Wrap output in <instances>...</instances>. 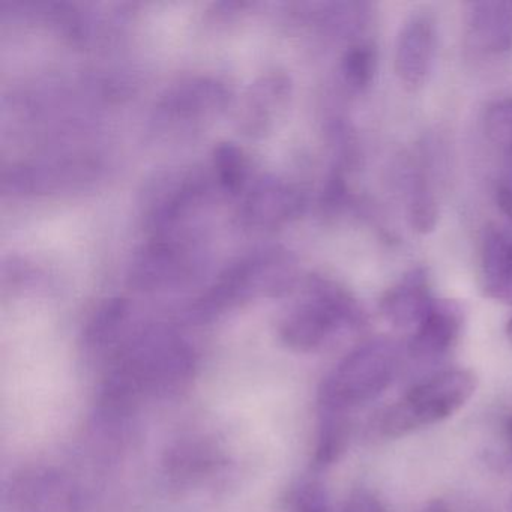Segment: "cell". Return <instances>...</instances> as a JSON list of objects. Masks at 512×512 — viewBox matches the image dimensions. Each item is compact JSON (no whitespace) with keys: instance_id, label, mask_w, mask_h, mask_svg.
Instances as JSON below:
<instances>
[{"instance_id":"17","label":"cell","mask_w":512,"mask_h":512,"mask_svg":"<svg viewBox=\"0 0 512 512\" xmlns=\"http://www.w3.org/2000/svg\"><path fill=\"white\" fill-rule=\"evenodd\" d=\"M419 512H449V506L446 505L445 500L434 499L430 500Z\"/></svg>"},{"instance_id":"5","label":"cell","mask_w":512,"mask_h":512,"mask_svg":"<svg viewBox=\"0 0 512 512\" xmlns=\"http://www.w3.org/2000/svg\"><path fill=\"white\" fill-rule=\"evenodd\" d=\"M436 299L431 295L427 271L422 268L407 272L380 299L383 319L395 329H412L427 317Z\"/></svg>"},{"instance_id":"2","label":"cell","mask_w":512,"mask_h":512,"mask_svg":"<svg viewBox=\"0 0 512 512\" xmlns=\"http://www.w3.org/2000/svg\"><path fill=\"white\" fill-rule=\"evenodd\" d=\"M398 370V350L388 340H373L353 350L323 382V409L347 412L376 400L388 389Z\"/></svg>"},{"instance_id":"7","label":"cell","mask_w":512,"mask_h":512,"mask_svg":"<svg viewBox=\"0 0 512 512\" xmlns=\"http://www.w3.org/2000/svg\"><path fill=\"white\" fill-rule=\"evenodd\" d=\"M463 316L460 307L451 301H436L430 313L419 323L410 337L409 350L418 361H433L446 355L460 337Z\"/></svg>"},{"instance_id":"10","label":"cell","mask_w":512,"mask_h":512,"mask_svg":"<svg viewBox=\"0 0 512 512\" xmlns=\"http://www.w3.org/2000/svg\"><path fill=\"white\" fill-rule=\"evenodd\" d=\"M377 70L376 47L370 43H356L344 53L341 73L352 91L364 92L373 83Z\"/></svg>"},{"instance_id":"15","label":"cell","mask_w":512,"mask_h":512,"mask_svg":"<svg viewBox=\"0 0 512 512\" xmlns=\"http://www.w3.org/2000/svg\"><path fill=\"white\" fill-rule=\"evenodd\" d=\"M344 512H386V508L376 494L358 490L347 500Z\"/></svg>"},{"instance_id":"14","label":"cell","mask_w":512,"mask_h":512,"mask_svg":"<svg viewBox=\"0 0 512 512\" xmlns=\"http://www.w3.org/2000/svg\"><path fill=\"white\" fill-rule=\"evenodd\" d=\"M215 166L220 172L221 182L230 190H235L244 172L241 152L232 145L220 146L215 152Z\"/></svg>"},{"instance_id":"13","label":"cell","mask_w":512,"mask_h":512,"mask_svg":"<svg viewBox=\"0 0 512 512\" xmlns=\"http://www.w3.org/2000/svg\"><path fill=\"white\" fill-rule=\"evenodd\" d=\"M125 316L124 302L115 301L107 304L92 320L88 328V341L91 344H101L118 328L119 322Z\"/></svg>"},{"instance_id":"16","label":"cell","mask_w":512,"mask_h":512,"mask_svg":"<svg viewBox=\"0 0 512 512\" xmlns=\"http://www.w3.org/2000/svg\"><path fill=\"white\" fill-rule=\"evenodd\" d=\"M497 205L500 211L512 221V170L503 176L496 193Z\"/></svg>"},{"instance_id":"19","label":"cell","mask_w":512,"mask_h":512,"mask_svg":"<svg viewBox=\"0 0 512 512\" xmlns=\"http://www.w3.org/2000/svg\"><path fill=\"white\" fill-rule=\"evenodd\" d=\"M508 430H509V437H511V445H512V419H511V421H509Z\"/></svg>"},{"instance_id":"12","label":"cell","mask_w":512,"mask_h":512,"mask_svg":"<svg viewBox=\"0 0 512 512\" xmlns=\"http://www.w3.org/2000/svg\"><path fill=\"white\" fill-rule=\"evenodd\" d=\"M484 125L488 139L512 154V98L491 104L485 113Z\"/></svg>"},{"instance_id":"18","label":"cell","mask_w":512,"mask_h":512,"mask_svg":"<svg viewBox=\"0 0 512 512\" xmlns=\"http://www.w3.org/2000/svg\"><path fill=\"white\" fill-rule=\"evenodd\" d=\"M506 337H508L509 343L512 344V319L506 325Z\"/></svg>"},{"instance_id":"3","label":"cell","mask_w":512,"mask_h":512,"mask_svg":"<svg viewBox=\"0 0 512 512\" xmlns=\"http://www.w3.org/2000/svg\"><path fill=\"white\" fill-rule=\"evenodd\" d=\"M359 322L361 313L355 302L341 290L323 284L313 301L302 305L286 320L283 337L293 349L313 350L344 326H356Z\"/></svg>"},{"instance_id":"9","label":"cell","mask_w":512,"mask_h":512,"mask_svg":"<svg viewBox=\"0 0 512 512\" xmlns=\"http://www.w3.org/2000/svg\"><path fill=\"white\" fill-rule=\"evenodd\" d=\"M350 440V421L346 412L323 409L320 425L319 443H317V463H335L346 452Z\"/></svg>"},{"instance_id":"4","label":"cell","mask_w":512,"mask_h":512,"mask_svg":"<svg viewBox=\"0 0 512 512\" xmlns=\"http://www.w3.org/2000/svg\"><path fill=\"white\" fill-rule=\"evenodd\" d=\"M436 47V19L428 11L410 14L398 32L394 56L395 74L407 91H419L427 83Z\"/></svg>"},{"instance_id":"1","label":"cell","mask_w":512,"mask_h":512,"mask_svg":"<svg viewBox=\"0 0 512 512\" xmlns=\"http://www.w3.org/2000/svg\"><path fill=\"white\" fill-rule=\"evenodd\" d=\"M475 374L452 370L413 386L403 400L388 407L377 421V431L386 439H400L428 425L445 421L461 409L476 391Z\"/></svg>"},{"instance_id":"11","label":"cell","mask_w":512,"mask_h":512,"mask_svg":"<svg viewBox=\"0 0 512 512\" xmlns=\"http://www.w3.org/2000/svg\"><path fill=\"white\" fill-rule=\"evenodd\" d=\"M407 215H409L412 229L421 235H428L436 229L437 220H439V205H437L436 196L424 176H419L413 181Z\"/></svg>"},{"instance_id":"8","label":"cell","mask_w":512,"mask_h":512,"mask_svg":"<svg viewBox=\"0 0 512 512\" xmlns=\"http://www.w3.org/2000/svg\"><path fill=\"white\" fill-rule=\"evenodd\" d=\"M482 292L494 301L512 304V235L500 227L485 229L479 260Z\"/></svg>"},{"instance_id":"20","label":"cell","mask_w":512,"mask_h":512,"mask_svg":"<svg viewBox=\"0 0 512 512\" xmlns=\"http://www.w3.org/2000/svg\"><path fill=\"white\" fill-rule=\"evenodd\" d=\"M509 512H512V503H511V509H509Z\"/></svg>"},{"instance_id":"6","label":"cell","mask_w":512,"mask_h":512,"mask_svg":"<svg viewBox=\"0 0 512 512\" xmlns=\"http://www.w3.org/2000/svg\"><path fill=\"white\" fill-rule=\"evenodd\" d=\"M466 41L482 55H503L512 49V4L475 2L466 19Z\"/></svg>"}]
</instances>
